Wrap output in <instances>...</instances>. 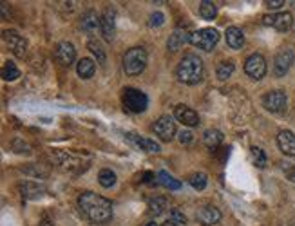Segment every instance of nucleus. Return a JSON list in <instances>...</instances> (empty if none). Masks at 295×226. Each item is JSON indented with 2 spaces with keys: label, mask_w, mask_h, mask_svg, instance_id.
<instances>
[{
  "label": "nucleus",
  "mask_w": 295,
  "mask_h": 226,
  "mask_svg": "<svg viewBox=\"0 0 295 226\" xmlns=\"http://www.w3.org/2000/svg\"><path fill=\"white\" fill-rule=\"evenodd\" d=\"M78 207L93 224H105L113 219V203L94 192H83L78 197Z\"/></svg>",
  "instance_id": "obj_1"
},
{
  "label": "nucleus",
  "mask_w": 295,
  "mask_h": 226,
  "mask_svg": "<svg viewBox=\"0 0 295 226\" xmlns=\"http://www.w3.org/2000/svg\"><path fill=\"white\" fill-rule=\"evenodd\" d=\"M176 76L181 83L186 85H196L203 80V62L198 55L194 53H186L178 63L176 69Z\"/></svg>",
  "instance_id": "obj_2"
},
{
  "label": "nucleus",
  "mask_w": 295,
  "mask_h": 226,
  "mask_svg": "<svg viewBox=\"0 0 295 226\" xmlns=\"http://www.w3.org/2000/svg\"><path fill=\"white\" fill-rule=\"evenodd\" d=\"M147 67V51L143 47H132L123 56V71L129 76H138Z\"/></svg>",
  "instance_id": "obj_3"
},
{
  "label": "nucleus",
  "mask_w": 295,
  "mask_h": 226,
  "mask_svg": "<svg viewBox=\"0 0 295 226\" xmlns=\"http://www.w3.org/2000/svg\"><path fill=\"white\" fill-rule=\"evenodd\" d=\"M219 42V33L216 31L214 28H205L199 29V31H194L191 35V43L201 51H212L214 47L218 46Z\"/></svg>",
  "instance_id": "obj_4"
},
{
  "label": "nucleus",
  "mask_w": 295,
  "mask_h": 226,
  "mask_svg": "<svg viewBox=\"0 0 295 226\" xmlns=\"http://www.w3.org/2000/svg\"><path fill=\"white\" fill-rule=\"evenodd\" d=\"M123 103L131 112L140 114L145 112V109L149 107V98L145 93H141L140 89H134V87H127L123 91Z\"/></svg>",
  "instance_id": "obj_5"
},
{
  "label": "nucleus",
  "mask_w": 295,
  "mask_h": 226,
  "mask_svg": "<svg viewBox=\"0 0 295 226\" xmlns=\"http://www.w3.org/2000/svg\"><path fill=\"white\" fill-rule=\"evenodd\" d=\"M286 94L283 93V91H270V93H266L263 96V105L266 110H270V112H284L286 110Z\"/></svg>",
  "instance_id": "obj_6"
},
{
  "label": "nucleus",
  "mask_w": 295,
  "mask_h": 226,
  "mask_svg": "<svg viewBox=\"0 0 295 226\" xmlns=\"http://www.w3.org/2000/svg\"><path fill=\"white\" fill-rule=\"evenodd\" d=\"M152 130L161 141H171L176 136V121L171 116H161L152 123Z\"/></svg>",
  "instance_id": "obj_7"
},
{
  "label": "nucleus",
  "mask_w": 295,
  "mask_h": 226,
  "mask_svg": "<svg viewBox=\"0 0 295 226\" xmlns=\"http://www.w3.org/2000/svg\"><path fill=\"white\" fill-rule=\"evenodd\" d=\"M245 73L254 80H263L266 74V60L263 55L256 53V55L248 56L245 62Z\"/></svg>",
  "instance_id": "obj_8"
},
{
  "label": "nucleus",
  "mask_w": 295,
  "mask_h": 226,
  "mask_svg": "<svg viewBox=\"0 0 295 226\" xmlns=\"http://www.w3.org/2000/svg\"><path fill=\"white\" fill-rule=\"evenodd\" d=\"M4 40L8 42L9 49H11L15 56L24 58V56L28 55V42H26V38H24L22 35H18L16 31H6Z\"/></svg>",
  "instance_id": "obj_9"
},
{
  "label": "nucleus",
  "mask_w": 295,
  "mask_h": 226,
  "mask_svg": "<svg viewBox=\"0 0 295 226\" xmlns=\"http://www.w3.org/2000/svg\"><path fill=\"white\" fill-rule=\"evenodd\" d=\"M264 26L277 29V31H288L293 24V16L291 13H277V15H264L263 16Z\"/></svg>",
  "instance_id": "obj_10"
},
{
  "label": "nucleus",
  "mask_w": 295,
  "mask_h": 226,
  "mask_svg": "<svg viewBox=\"0 0 295 226\" xmlns=\"http://www.w3.org/2000/svg\"><path fill=\"white\" fill-rule=\"evenodd\" d=\"M293 51L291 49H288V47H284V49H281L279 53H277L276 60H273V73H276V76H284V74L290 71L291 63H293Z\"/></svg>",
  "instance_id": "obj_11"
},
{
  "label": "nucleus",
  "mask_w": 295,
  "mask_h": 226,
  "mask_svg": "<svg viewBox=\"0 0 295 226\" xmlns=\"http://www.w3.org/2000/svg\"><path fill=\"white\" fill-rule=\"evenodd\" d=\"M196 219L201 226H214L221 221V212L219 208L212 207V205H206V207H201L196 214Z\"/></svg>",
  "instance_id": "obj_12"
},
{
  "label": "nucleus",
  "mask_w": 295,
  "mask_h": 226,
  "mask_svg": "<svg viewBox=\"0 0 295 226\" xmlns=\"http://www.w3.org/2000/svg\"><path fill=\"white\" fill-rule=\"evenodd\" d=\"M55 56L62 65H71L76 60V49L71 42H60L55 49Z\"/></svg>",
  "instance_id": "obj_13"
},
{
  "label": "nucleus",
  "mask_w": 295,
  "mask_h": 226,
  "mask_svg": "<svg viewBox=\"0 0 295 226\" xmlns=\"http://www.w3.org/2000/svg\"><path fill=\"white\" fill-rule=\"evenodd\" d=\"M174 116L178 121H181L185 127H196L199 123V114L194 109L186 105H178L174 109Z\"/></svg>",
  "instance_id": "obj_14"
},
{
  "label": "nucleus",
  "mask_w": 295,
  "mask_h": 226,
  "mask_svg": "<svg viewBox=\"0 0 295 226\" xmlns=\"http://www.w3.org/2000/svg\"><path fill=\"white\" fill-rule=\"evenodd\" d=\"M277 145L283 154L295 157V134L291 130H281L277 134Z\"/></svg>",
  "instance_id": "obj_15"
},
{
  "label": "nucleus",
  "mask_w": 295,
  "mask_h": 226,
  "mask_svg": "<svg viewBox=\"0 0 295 226\" xmlns=\"http://www.w3.org/2000/svg\"><path fill=\"white\" fill-rule=\"evenodd\" d=\"M80 28L87 33L89 36H93L98 29H101V18L94 11H87L82 16V22H80Z\"/></svg>",
  "instance_id": "obj_16"
},
{
  "label": "nucleus",
  "mask_w": 295,
  "mask_h": 226,
  "mask_svg": "<svg viewBox=\"0 0 295 226\" xmlns=\"http://www.w3.org/2000/svg\"><path fill=\"white\" fill-rule=\"evenodd\" d=\"M100 31L107 42H113L114 33H116V26H114V13L111 11V9H107V11L101 15V29Z\"/></svg>",
  "instance_id": "obj_17"
},
{
  "label": "nucleus",
  "mask_w": 295,
  "mask_h": 226,
  "mask_svg": "<svg viewBox=\"0 0 295 226\" xmlns=\"http://www.w3.org/2000/svg\"><path fill=\"white\" fill-rule=\"evenodd\" d=\"M225 38L228 47H232V49H241V47L245 46V35H243V31H241L239 28H236V26L226 29Z\"/></svg>",
  "instance_id": "obj_18"
},
{
  "label": "nucleus",
  "mask_w": 295,
  "mask_h": 226,
  "mask_svg": "<svg viewBox=\"0 0 295 226\" xmlns=\"http://www.w3.org/2000/svg\"><path fill=\"white\" fill-rule=\"evenodd\" d=\"M76 71H78V76L83 80H89L94 76V71H96V63L93 62L91 58H82L78 62L76 65Z\"/></svg>",
  "instance_id": "obj_19"
},
{
  "label": "nucleus",
  "mask_w": 295,
  "mask_h": 226,
  "mask_svg": "<svg viewBox=\"0 0 295 226\" xmlns=\"http://www.w3.org/2000/svg\"><path fill=\"white\" fill-rule=\"evenodd\" d=\"M185 42H191V36L186 35L185 31H181V29H176L174 35H171V38H168L167 46H168V49H171V51H179Z\"/></svg>",
  "instance_id": "obj_20"
},
{
  "label": "nucleus",
  "mask_w": 295,
  "mask_h": 226,
  "mask_svg": "<svg viewBox=\"0 0 295 226\" xmlns=\"http://www.w3.org/2000/svg\"><path fill=\"white\" fill-rule=\"evenodd\" d=\"M156 177H158V183L161 185V187L168 188V190H179V188H181V181H178L176 177H172V175L165 170L158 172Z\"/></svg>",
  "instance_id": "obj_21"
},
{
  "label": "nucleus",
  "mask_w": 295,
  "mask_h": 226,
  "mask_svg": "<svg viewBox=\"0 0 295 226\" xmlns=\"http://www.w3.org/2000/svg\"><path fill=\"white\" fill-rule=\"evenodd\" d=\"M203 141L208 148H218L223 143V132L218 129H208L203 134Z\"/></svg>",
  "instance_id": "obj_22"
},
{
  "label": "nucleus",
  "mask_w": 295,
  "mask_h": 226,
  "mask_svg": "<svg viewBox=\"0 0 295 226\" xmlns=\"http://www.w3.org/2000/svg\"><path fill=\"white\" fill-rule=\"evenodd\" d=\"M199 16L203 20H214L218 16V6L210 2V0H203L199 2Z\"/></svg>",
  "instance_id": "obj_23"
},
{
  "label": "nucleus",
  "mask_w": 295,
  "mask_h": 226,
  "mask_svg": "<svg viewBox=\"0 0 295 226\" xmlns=\"http://www.w3.org/2000/svg\"><path fill=\"white\" fill-rule=\"evenodd\" d=\"M168 208V201L165 197H154L149 201V212H151L152 215H161L165 210Z\"/></svg>",
  "instance_id": "obj_24"
},
{
  "label": "nucleus",
  "mask_w": 295,
  "mask_h": 226,
  "mask_svg": "<svg viewBox=\"0 0 295 226\" xmlns=\"http://www.w3.org/2000/svg\"><path fill=\"white\" fill-rule=\"evenodd\" d=\"M98 181H100V185L103 188H111L116 183V174H114L113 170H109V168H103V170H100V174H98Z\"/></svg>",
  "instance_id": "obj_25"
},
{
  "label": "nucleus",
  "mask_w": 295,
  "mask_h": 226,
  "mask_svg": "<svg viewBox=\"0 0 295 226\" xmlns=\"http://www.w3.org/2000/svg\"><path fill=\"white\" fill-rule=\"evenodd\" d=\"M18 76H20L18 67L13 62H6L4 67H2V78H4L6 82H13V80H16Z\"/></svg>",
  "instance_id": "obj_26"
},
{
  "label": "nucleus",
  "mask_w": 295,
  "mask_h": 226,
  "mask_svg": "<svg viewBox=\"0 0 295 226\" xmlns=\"http://www.w3.org/2000/svg\"><path fill=\"white\" fill-rule=\"evenodd\" d=\"M134 143H136L141 150H145V152H159V150H161L159 145L156 143V141L149 140V138H134Z\"/></svg>",
  "instance_id": "obj_27"
},
{
  "label": "nucleus",
  "mask_w": 295,
  "mask_h": 226,
  "mask_svg": "<svg viewBox=\"0 0 295 226\" xmlns=\"http://www.w3.org/2000/svg\"><path fill=\"white\" fill-rule=\"evenodd\" d=\"M234 69H236V65H234V62H221L218 67V78L221 80V82H225V80H228L230 76H232Z\"/></svg>",
  "instance_id": "obj_28"
},
{
  "label": "nucleus",
  "mask_w": 295,
  "mask_h": 226,
  "mask_svg": "<svg viewBox=\"0 0 295 226\" xmlns=\"http://www.w3.org/2000/svg\"><path fill=\"white\" fill-rule=\"evenodd\" d=\"M188 183H191L196 190H203V188L206 187V174H203V172H196V174L191 175Z\"/></svg>",
  "instance_id": "obj_29"
},
{
  "label": "nucleus",
  "mask_w": 295,
  "mask_h": 226,
  "mask_svg": "<svg viewBox=\"0 0 295 226\" xmlns=\"http://www.w3.org/2000/svg\"><path fill=\"white\" fill-rule=\"evenodd\" d=\"M252 156H254V161L259 168H264L266 167V154H264L263 148L259 147H252Z\"/></svg>",
  "instance_id": "obj_30"
},
{
  "label": "nucleus",
  "mask_w": 295,
  "mask_h": 226,
  "mask_svg": "<svg viewBox=\"0 0 295 226\" xmlns=\"http://www.w3.org/2000/svg\"><path fill=\"white\" fill-rule=\"evenodd\" d=\"M89 49L93 51V55L98 58V62H100V63L105 62V53H103V49H101L100 43L94 42V40H89Z\"/></svg>",
  "instance_id": "obj_31"
},
{
  "label": "nucleus",
  "mask_w": 295,
  "mask_h": 226,
  "mask_svg": "<svg viewBox=\"0 0 295 226\" xmlns=\"http://www.w3.org/2000/svg\"><path fill=\"white\" fill-rule=\"evenodd\" d=\"M171 221L176 222V224H186V215L183 214L179 208H174V210L171 212Z\"/></svg>",
  "instance_id": "obj_32"
},
{
  "label": "nucleus",
  "mask_w": 295,
  "mask_h": 226,
  "mask_svg": "<svg viewBox=\"0 0 295 226\" xmlns=\"http://www.w3.org/2000/svg\"><path fill=\"white\" fill-rule=\"evenodd\" d=\"M163 22H165V16H163V13H152L151 15V20H149V26L151 28H159V26H163Z\"/></svg>",
  "instance_id": "obj_33"
},
{
  "label": "nucleus",
  "mask_w": 295,
  "mask_h": 226,
  "mask_svg": "<svg viewBox=\"0 0 295 226\" xmlns=\"http://www.w3.org/2000/svg\"><path fill=\"white\" fill-rule=\"evenodd\" d=\"M192 140H194V134H192L191 130H181V132H179V141H181L183 145L192 143Z\"/></svg>",
  "instance_id": "obj_34"
},
{
  "label": "nucleus",
  "mask_w": 295,
  "mask_h": 226,
  "mask_svg": "<svg viewBox=\"0 0 295 226\" xmlns=\"http://www.w3.org/2000/svg\"><path fill=\"white\" fill-rule=\"evenodd\" d=\"M266 6L270 9H279L281 6H284V0H266Z\"/></svg>",
  "instance_id": "obj_35"
},
{
  "label": "nucleus",
  "mask_w": 295,
  "mask_h": 226,
  "mask_svg": "<svg viewBox=\"0 0 295 226\" xmlns=\"http://www.w3.org/2000/svg\"><path fill=\"white\" fill-rule=\"evenodd\" d=\"M288 179L293 181V183H295V168H291V170L288 172Z\"/></svg>",
  "instance_id": "obj_36"
},
{
  "label": "nucleus",
  "mask_w": 295,
  "mask_h": 226,
  "mask_svg": "<svg viewBox=\"0 0 295 226\" xmlns=\"http://www.w3.org/2000/svg\"><path fill=\"white\" fill-rule=\"evenodd\" d=\"M163 226H178V224H176V222H172V221H168V222H165Z\"/></svg>",
  "instance_id": "obj_37"
},
{
  "label": "nucleus",
  "mask_w": 295,
  "mask_h": 226,
  "mask_svg": "<svg viewBox=\"0 0 295 226\" xmlns=\"http://www.w3.org/2000/svg\"><path fill=\"white\" fill-rule=\"evenodd\" d=\"M147 226H159V224H158V222H154V221H152V222H149Z\"/></svg>",
  "instance_id": "obj_38"
}]
</instances>
